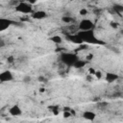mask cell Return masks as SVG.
Instances as JSON below:
<instances>
[{
	"label": "cell",
	"instance_id": "cell-1",
	"mask_svg": "<svg viewBox=\"0 0 123 123\" xmlns=\"http://www.w3.org/2000/svg\"><path fill=\"white\" fill-rule=\"evenodd\" d=\"M77 35L82 39L83 43L94 44V45L95 44H104V42L102 40L97 38V37L95 36V33H94L93 30H90V31H79L77 33Z\"/></svg>",
	"mask_w": 123,
	"mask_h": 123
},
{
	"label": "cell",
	"instance_id": "cell-2",
	"mask_svg": "<svg viewBox=\"0 0 123 123\" xmlns=\"http://www.w3.org/2000/svg\"><path fill=\"white\" fill-rule=\"evenodd\" d=\"M60 60L63 64L67 66H73L75 62L79 60V58L74 53H62L60 56Z\"/></svg>",
	"mask_w": 123,
	"mask_h": 123
},
{
	"label": "cell",
	"instance_id": "cell-3",
	"mask_svg": "<svg viewBox=\"0 0 123 123\" xmlns=\"http://www.w3.org/2000/svg\"><path fill=\"white\" fill-rule=\"evenodd\" d=\"M15 12L23 13V14H32L33 13V5L29 2L19 1V3L14 7Z\"/></svg>",
	"mask_w": 123,
	"mask_h": 123
},
{
	"label": "cell",
	"instance_id": "cell-4",
	"mask_svg": "<svg viewBox=\"0 0 123 123\" xmlns=\"http://www.w3.org/2000/svg\"><path fill=\"white\" fill-rule=\"evenodd\" d=\"M78 28L80 31H90V30H93L94 23L92 22V20H90L88 18H84L80 21Z\"/></svg>",
	"mask_w": 123,
	"mask_h": 123
},
{
	"label": "cell",
	"instance_id": "cell-5",
	"mask_svg": "<svg viewBox=\"0 0 123 123\" xmlns=\"http://www.w3.org/2000/svg\"><path fill=\"white\" fill-rule=\"evenodd\" d=\"M16 22H14L13 20L10 19V18H6V17H0V33L6 31L7 29H9L12 25L15 24Z\"/></svg>",
	"mask_w": 123,
	"mask_h": 123
},
{
	"label": "cell",
	"instance_id": "cell-6",
	"mask_svg": "<svg viewBox=\"0 0 123 123\" xmlns=\"http://www.w3.org/2000/svg\"><path fill=\"white\" fill-rule=\"evenodd\" d=\"M14 79L13 74L11 70H4L2 72H0V82L1 83H8V82H12Z\"/></svg>",
	"mask_w": 123,
	"mask_h": 123
},
{
	"label": "cell",
	"instance_id": "cell-7",
	"mask_svg": "<svg viewBox=\"0 0 123 123\" xmlns=\"http://www.w3.org/2000/svg\"><path fill=\"white\" fill-rule=\"evenodd\" d=\"M32 18L34 19H37V20H41V19H44L48 16L47 12L45 11H42V10H38V11H36V12H33V13L31 14Z\"/></svg>",
	"mask_w": 123,
	"mask_h": 123
},
{
	"label": "cell",
	"instance_id": "cell-8",
	"mask_svg": "<svg viewBox=\"0 0 123 123\" xmlns=\"http://www.w3.org/2000/svg\"><path fill=\"white\" fill-rule=\"evenodd\" d=\"M9 113L12 116H20L22 114V110L18 105H13L9 109Z\"/></svg>",
	"mask_w": 123,
	"mask_h": 123
},
{
	"label": "cell",
	"instance_id": "cell-9",
	"mask_svg": "<svg viewBox=\"0 0 123 123\" xmlns=\"http://www.w3.org/2000/svg\"><path fill=\"white\" fill-rule=\"evenodd\" d=\"M82 116H83V118H85L86 120L94 121L95 118H96V113H95L94 111H85L82 113Z\"/></svg>",
	"mask_w": 123,
	"mask_h": 123
},
{
	"label": "cell",
	"instance_id": "cell-10",
	"mask_svg": "<svg viewBox=\"0 0 123 123\" xmlns=\"http://www.w3.org/2000/svg\"><path fill=\"white\" fill-rule=\"evenodd\" d=\"M118 75L113 73V72H107L106 73V76H105V80L108 82V83H113L115 82L116 80H118Z\"/></svg>",
	"mask_w": 123,
	"mask_h": 123
},
{
	"label": "cell",
	"instance_id": "cell-11",
	"mask_svg": "<svg viewBox=\"0 0 123 123\" xmlns=\"http://www.w3.org/2000/svg\"><path fill=\"white\" fill-rule=\"evenodd\" d=\"M67 39L69 41H71L72 43H75V44H83V41L82 39L80 38V37L77 35V34H74V35H69L67 36Z\"/></svg>",
	"mask_w": 123,
	"mask_h": 123
},
{
	"label": "cell",
	"instance_id": "cell-12",
	"mask_svg": "<svg viewBox=\"0 0 123 123\" xmlns=\"http://www.w3.org/2000/svg\"><path fill=\"white\" fill-rule=\"evenodd\" d=\"M49 39H50L52 42L56 43V44H61V43L62 42V37L61 36H59V35H54V36L50 37Z\"/></svg>",
	"mask_w": 123,
	"mask_h": 123
},
{
	"label": "cell",
	"instance_id": "cell-13",
	"mask_svg": "<svg viewBox=\"0 0 123 123\" xmlns=\"http://www.w3.org/2000/svg\"><path fill=\"white\" fill-rule=\"evenodd\" d=\"M86 63H87V62H86V61H82V60H78V61H77L76 62H75V64L73 65V67H75V68H77V69H81V68L85 67Z\"/></svg>",
	"mask_w": 123,
	"mask_h": 123
},
{
	"label": "cell",
	"instance_id": "cell-14",
	"mask_svg": "<svg viewBox=\"0 0 123 123\" xmlns=\"http://www.w3.org/2000/svg\"><path fill=\"white\" fill-rule=\"evenodd\" d=\"M73 20L74 19H73V17L71 15H63V16H62V21L64 22V23L69 24V23H72Z\"/></svg>",
	"mask_w": 123,
	"mask_h": 123
},
{
	"label": "cell",
	"instance_id": "cell-15",
	"mask_svg": "<svg viewBox=\"0 0 123 123\" xmlns=\"http://www.w3.org/2000/svg\"><path fill=\"white\" fill-rule=\"evenodd\" d=\"M113 9H114V11H115L116 12H118V13H121V12H123V6H122V5L115 4V5H113Z\"/></svg>",
	"mask_w": 123,
	"mask_h": 123
},
{
	"label": "cell",
	"instance_id": "cell-16",
	"mask_svg": "<svg viewBox=\"0 0 123 123\" xmlns=\"http://www.w3.org/2000/svg\"><path fill=\"white\" fill-rule=\"evenodd\" d=\"M79 13H80V15L85 16V15H86V14H87V10H86V8H82V9H80Z\"/></svg>",
	"mask_w": 123,
	"mask_h": 123
},
{
	"label": "cell",
	"instance_id": "cell-17",
	"mask_svg": "<svg viewBox=\"0 0 123 123\" xmlns=\"http://www.w3.org/2000/svg\"><path fill=\"white\" fill-rule=\"evenodd\" d=\"M94 76H95L97 79H102V77H103V73H102L100 70H96L95 73H94Z\"/></svg>",
	"mask_w": 123,
	"mask_h": 123
},
{
	"label": "cell",
	"instance_id": "cell-18",
	"mask_svg": "<svg viewBox=\"0 0 123 123\" xmlns=\"http://www.w3.org/2000/svg\"><path fill=\"white\" fill-rule=\"evenodd\" d=\"M22 81H23V83H25V84H29V83L31 82V77H30V76H25V77H23Z\"/></svg>",
	"mask_w": 123,
	"mask_h": 123
},
{
	"label": "cell",
	"instance_id": "cell-19",
	"mask_svg": "<svg viewBox=\"0 0 123 123\" xmlns=\"http://www.w3.org/2000/svg\"><path fill=\"white\" fill-rule=\"evenodd\" d=\"M62 115H63L64 118H69L72 115V113H71V111H63L62 112Z\"/></svg>",
	"mask_w": 123,
	"mask_h": 123
},
{
	"label": "cell",
	"instance_id": "cell-20",
	"mask_svg": "<svg viewBox=\"0 0 123 123\" xmlns=\"http://www.w3.org/2000/svg\"><path fill=\"white\" fill-rule=\"evenodd\" d=\"M7 62H8L9 63H12V62H14V58H13V56H10V57H8V58H7Z\"/></svg>",
	"mask_w": 123,
	"mask_h": 123
},
{
	"label": "cell",
	"instance_id": "cell-21",
	"mask_svg": "<svg viewBox=\"0 0 123 123\" xmlns=\"http://www.w3.org/2000/svg\"><path fill=\"white\" fill-rule=\"evenodd\" d=\"M110 25H111V27H112V28H114V29H115V28H117V27H118V24H117V23H116V22H114V21H111V23H110Z\"/></svg>",
	"mask_w": 123,
	"mask_h": 123
},
{
	"label": "cell",
	"instance_id": "cell-22",
	"mask_svg": "<svg viewBox=\"0 0 123 123\" xmlns=\"http://www.w3.org/2000/svg\"><path fill=\"white\" fill-rule=\"evenodd\" d=\"M5 46H6V41H5L4 39H1V38H0V48L5 47Z\"/></svg>",
	"mask_w": 123,
	"mask_h": 123
},
{
	"label": "cell",
	"instance_id": "cell-23",
	"mask_svg": "<svg viewBox=\"0 0 123 123\" xmlns=\"http://www.w3.org/2000/svg\"><path fill=\"white\" fill-rule=\"evenodd\" d=\"M95 71H96V70H95L93 67H90V68L88 69V72H89V74H91V75H94Z\"/></svg>",
	"mask_w": 123,
	"mask_h": 123
},
{
	"label": "cell",
	"instance_id": "cell-24",
	"mask_svg": "<svg viewBox=\"0 0 123 123\" xmlns=\"http://www.w3.org/2000/svg\"><path fill=\"white\" fill-rule=\"evenodd\" d=\"M37 81H38V82H45L46 80H45V78H44L43 76H39V77L37 78Z\"/></svg>",
	"mask_w": 123,
	"mask_h": 123
},
{
	"label": "cell",
	"instance_id": "cell-25",
	"mask_svg": "<svg viewBox=\"0 0 123 123\" xmlns=\"http://www.w3.org/2000/svg\"><path fill=\"white\" fill-rule=\"evenodd\" d=\"M92 58H93V55H92V54H90V55H88V56L86 57V62H87V61H89V60H91Z\"/></svg>",
	"mask_w": 123,
	"mask_h": 123
}]
</instances>
